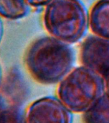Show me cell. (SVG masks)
I'll return each mask as SVG.
<instances>
[{
  "label": "cell",
  "mask_w": 109,
  "mask_h": 123,
  "mask_svg": "<svg viewBox=\"0 0 109 123\" xmlns=\"http://www.w3.org/2000/svg\"><path fill=\"white\" fill-rule=\"evenodd\" d=\"M83 123H109V96L104 93L83 113Z\"/></svg>",
  "instance_id": "cell-7"
},
{
  "label": "cell",
  "mask_w": 109,
  "mask_h": 123,
  "mask_svg": "<svg viewBox=\"0 0 109 123\" xmlns=\"http://www.w3.org/2000/svg\"><path fill=\"white\" fill-rule=\"evenodd\" d=\"M103 94L102 76L85 66L68 73L57 90L58 99L73 113H84Z\"/></svg>",
  "instance_id": "cell-3"
},
{
  "label": "cell",
  "mask_w": 109,
  "mask_h": 123,
  "mask_svg": "<svg viewBox=\"0 0 109 123\" xmlns=\"http://www.w3.org/2000/svg\"><path fill=\"white\" fill-rule=\"evenodd\" d=\"M4 101H5V99H4L3 97L2 96H0V108H1V105L3 103Z\"/></svg>",
  "instance_id": "cell-14"
},
{
  "label": "cell",
  "mask_w": 109,
  "mask_h": 123,
  "mask_svg": "<svg viewBox=\"0 0 109 123\" xmlns=\"http://www.w3.org/2000/svg\"><path fill=\"white\" fill-rule=\"evenodd\" d=\"M30 5L26 0H0V17L16 21L26 16Z\"/></svg>",
  "instance_id": "cell-8"
},
{
  "label": "cell",
  "mask_w": 109,
  "mask_h": 123,
  "mask_svg": "<svg viewBox=\"0 0 109 123\" xmlns=\"http://www.w3.org/2000/svg\"><path fill=\"white\" fill-rule=\"evenodd\" d=\"M75 61L73 49L53 37H44L29 46L25 56L27 71L41 84H54L69 73Z\"/></svg>",
  "instance_id": "cell-1"
},
{
  "label": "cell",
  "mask_w": 109,
  "mask_h": 123,
  "mask_svg": "<svg viewBox=\"0 0 109 123\" xmlns=\"http://www.w3.org/2000/svg\"><path fill=\"white\" fill-rule=\"evenodd\" d=\"M43 23L51 36L67 44H74L85 34L89 16L80 0H51L44 10Z\"/></svg>",
  "instance_id": "cell-2"
},
{
  "label": "cell",
  "mask_w": 109,
  "mask_h": 123,
  "mask_svg": "<svg viewBox=\"0 0 109 123\" xmlns=\"http://www.w3.org/2000/svg\"><path fill=\"white\" fill-rule=\"evenodd\" d=\"M103 81L104 93L109 96V68L102 76Z\"/></svg>",
  "instance_id": "cell-11"
},
{
  "label": "cell",
  "mask_w": 109,
  "mask_h": 123,
  "mask_svg": "<svg viewBox=\"0 0 109 123\" xmlns=\"http://www.w3.org/2000/svg\"><path fill=\"white\" fill-rule=\"evenodd\" d=\"M89 25L96 36L109 40V0H98L89 15Z\"/></svg>",
  "instance_id": "cell-6"
},
{
  "label": "cell",
  "mask_w": 109,
  "mask_h": 123,
  "mask_svg": "<svg viewBox=\"0 0 109 123\" xmlns=\"http://www.w3.org/2000/svg\"><path fill=\"white\" fill-rule=\"evenodd\" d=\"M51 0H26L30 6L32 7H40L47 5Z\"/></svg>",
  "instance_id": "cell-10"
},
{
  "label": "cell",
  "mask_w": 109,
  "mask_h": 123,
  "mask_svg": "<svg viewBox=\"0 0 109 123\" xmlns=\"http://www.w3.org/2000/svg\"><path fill=\"white\" fill-rule=\"evenodd\" d=\"M58 99L43 97L35 101L27 110L26 123H72V115Z\"/></svg>",
  "instance_id": "cell-4"
},
{
  "label": "cell",
  "mask_w": 109,
  "mask_h": 123,
  "mask_svg": "<svg viewBox=\"0 0 109 123\" xmlns=\"http://www.w3.org/2000/svg\"><path fill=\"white\" fill-rule=\"evenodd\" d=\"M0 123H26L25 113L20 106L5 100L0 108Z\"/></svg>",
  "instance_id": "cell-9"
},
{
  "label": "cell",
  "mask_w": 109,
  "mask_h": 123,
  "mask_svg": "<svg viewBox=\"0 0 109 123\" xmlns=\"http://www.w3.org/2000/svg\"><path fill=\"white\" fill-rule=\"evenodd\" d=\"M3 72H2V69L1 67V65H0V87L1 86L2 83H3Z\"/></svg>",
  "instance_id": "cell-13"
},
{
  "label": "cell",
  "mask_w": 109,
  "mask_h": 123,
  "mask_svg": "<svg viewBox=\"0 0 109 123\" xmlns=\"http://www.w3.org/2000/svg\"><path fill=\"white\" fill-rule=\"evenodd\" d=\"M3 21H2V18L0 17V43L1 42L2 38H3Z\"/></svg>",
  "instance_id": "cell-12"
},
{
  "label": "cell",
  "mask_w": 109,
  "mask_h": 123,
  "mask_svg": "<svg viewBox=\"0 0 109 123\" xmlns=\"http://www.w3.org/2000/svg\"><path fill=\"white\" fill-rule=\"evenodd\" d=\"M80 60L83 66L102 76L109 68V39L88 37L81 46Z\"/></svg>",
  "instance_id": "cell-5"
}]
</instances>
